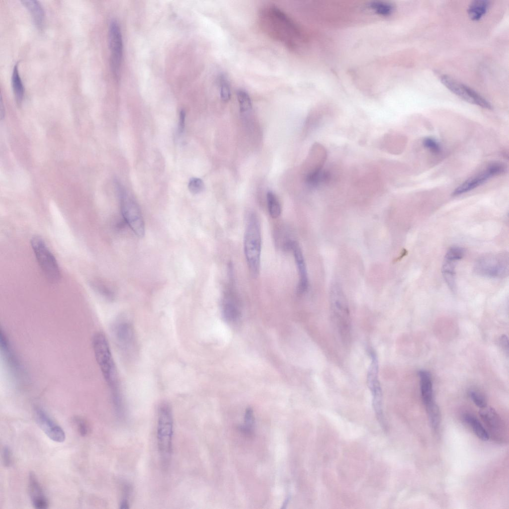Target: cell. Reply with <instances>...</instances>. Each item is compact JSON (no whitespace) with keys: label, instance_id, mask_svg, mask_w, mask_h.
<instances>
[{"label":"cell","instance_id":"6da1fadb","mask_svg":"<svg viewBox=\"0 0 509 509\" xmlns=\"http://www.w3.org/2000/svg\"><path fill=\"white\" fill-rule=\"evenodd\" d=\"M259 16L264 30L286 46L298 50L306 44L307 38L301 27L277 6H265Z\"/></svg>","mask_w":509,"mask_h":509},{"label":"cell","instance_id":"7a4b0ae2","mask_svg":"<svg viewBox=\"0 0 509 509\" xmlns=\"http://www.w3.org/2000/svg\"><path fill=\"white\" fill-rule=\"evenodd\" d=\"M96 362L111 393L113 404L122 402L115 364L107 339L101 332L94 334L92 340Z\"/></svg>","mask_w":509,"mask_h":509},{"label":"cell","instance_id":"3957f363","mask_svg":"<svg viewBox=\"0 0 509 509\" xmlns=\"http://www.w3.org/2000/svg\"><path fill=\"white\" fill-rule=\"evenodd\" d=\"M244 250L250 273L253 278L259 274L261 252L260 222L256 214H250L246 227Z\"/></svg>","mask_w":509,"mask_h":509},{"label":"cell","instance_id":"277c9868","mask_svg":"<svg viewBox=\"0 0 509 509\" xmlns=\"http://www.w3.org/2000/svg\"><path fill=\"white\" fill-rule=\"evenodd\" d=\"M330 307L332 321L341 340L348 343L351 338V318L348 303L341 287L332 286Z\"/></svg>","mask_w":509,"mask_h":509},{"label":"cell","instance_id":"5b68a950","mask_svg":"<svg viewBox=\"0 0 509 509\" xmlns=\"http://www.w3.org/2000/svg\"><path fill=\"white\" fill-rule=\"evenodd\" d=\"M173 430L171 408L167 403H162L158 410L157 434L158 450L165 465L168 463L171 454Z\"/></svg>","mask_w":509,"mask_h":509},{"label":"cell","instance_id":"8992f818","mask_svg":"<svg viewBox=\"0 0 509 509\" xmlns=\"http://www.w3.org/2000/svg\"><path fill=\"white\" fill-rule=\"evenodd\" d=\"M36 260L46 279L51 283H56L61 278L58 262L44 240L39 236H34L30 241Z\"/></svg>","mask_w":509,"mask_h":509},{"label":"cell","instance_id":"52a82bcc","mask_svg":"<svg viewBox=\"0 0 509 509\" xmlns=\"http://www.w3.org/2000/svg\"><path fill=\"white\" fill-rule=\"evenodd\" d=\"M508 254H488L481 256L475 262L474 271L478 275L490 278H504L509 274Z\"/></svg>","mask_w":509,"mask_h":509},{"label":"cell","instance_id":"ba28073f","mask_svg":"<svg viewBox=\"0 0 509 509\" xmlns=\"http://www.w3.org/2000/svg\"><path fill=\"white\" fill-rule=\"evenodd\" d=\"M117 185L122 216L135 234L142 237L145 234V224L140 207L133 197Z\"/></svg>","mask_w":509,"mask_h":509},{"label":"cell","instance_id":"9c48e42d","mask_svg":"<svg viewBox=\"0 0 509 509\" xmlns=\"http://www.w3.org/2000/svg\"><path fill=\"white\" fill-rule=\"evenodd\" d=\"M371 362L367 375V385L372 396L373 406L381 424H383L382 391L378 376V361L375 353L370 351Z\"/></svg>","mask_w":509,"mask_h":509},{"label":"cell","instance_id":"30bf717a","mask_svg":"<svg viewBox=\"0 0 509 509\" xmlns=\"http://www.w3.org/2000/svg\"><path fill=\"white\" fill-rule=\"evenodd\" d=\"M440 81L447 88L464 100L485 109H492L490 103L476 91L451 77L442 75Z\"/></svg>","mask_w":509,"mask_h":509},{"label":"cell","instance_id":"8fae6325","mask_svg":"<svg viewBox=\"0 0 509 509\" xmlns=\"http://www.w3.org/2000/svg\"><path fill=\"white\" fill-rule=\"evenodd\" d=\"M229 267V281L223 293L222 312L226 320L234 322L241 316V303L235 287L233 269L231 266Z\"/></svg>","mask_w":509,"mask_h":509},{"label":"cell","instance_id":"7c38bea8","mask_svg":"<svg viewBox=\"0 0 509 509\" xmlns=\"http://www.w3.org/2000/svg\"><path fill=\"white\" fill-rule=\"evenodd\" d=\"M108 43L111 68L114 75L117 77L123 55V41L120 26L115 20H112L109 23Z\"/></svg>","mask_w":509,"mask_h":509},{"label":"cell","instance_id":"4fadbf2b","mask_svg":"<svg viewBox=\"0 0 509 509\" xmlns=\"http://www.w3.org/2000/svg\"><path fill=\"white\" fill-rule=\"evenodd\" d=\"M505 166L502 164L495 163L488 167L478 175L468 179L456 187L452 192V196H459L470 191L481 185L493 176L505 172Z\"/></svg>","mask_w":509,"mask_h":509},{"label":"cell","instance_id":"5bb4252c","mask_svg":"<svg viewBox=\"0 0 509 509\" xmlns=\"http://www.w3.org/2000/svg\"><path fill=\"white\" fill-rule=\"evenodd\" d=\"M35 415L37 424L49 438L57 442H63L65 441L66 435L63 429L57 424L43 409L36 408Z\"/></svg>","mask_w":509,"mask_h":509},{"label":"cell","instance_id":"9a60e30c","mask_svg":"<svg viewBox=\"0 0 509 509\" xmlns=\"http://www.w3.org/2000/svg\"><path fill=\"white\" fill-rule=\"evenodd\" d=\"M290 250L293 253L299 276L297 292L301 294L307 291L308 287L306 264L301 248L296 241L292 242Z\"/></svg>","mask_w":509,"mask_h":509},{"label":"cell","instance_id":"2e32d148","mask_svg":"<svg viewBox=\"0 0 509 509\" xmlns=\"http://www.w3.org/2000/svg\"><path fill=\"white\" fill-rule=\"evenodd\" d=\"M113 334L122 347L128 348L133 344V330L131 324L128 321L121 319L116 322L113 326Z\"/></svg>","mask_w":509,"mask_h":509},{"label":"cell","instance_id":"e0dca14e","mask_svg":"<svg viewBox=\"0 0 509 509\" xmlns=\"http://www.w3.org/2000/svg\"><path fill=\"white\" fill-rule=\"evenodd\" d=\"M29 494L33 506L37 509H45L48 507V502L35 474L31 472L29 475Z\"/></svg>","mask_w":509,"mask_h":509},{"label":"cell","instance_id":"ac0fdd59","mask_svg":"<svg viewBox=\"0 0 509 509\" xmlns=\"http://www.w3.org/2000/svg\"><path fill=\"white\" fill-rule=\"evenodd\" d=\"M418 374L421 396L426 407L434 402L433 398L431 377L430 373L424 370H420Z\"/></svg>","mask_w":509,"mask_h":509},{"label":"cell","instance_id":"d6986e66","mask_svg":"<svg viewBox=\"0 0 509 509\" xmlns=\"http://www.w3.org/2000/svg\"><path fill=\"white\" fill-rule=\"evenodd\" d=\"M0 346L1 350L5 360L8 366L14 373L17 374L19 372V367L17 359L11 349L10 344L5 333L0 332Z\"/></svg>","mask_w":509,"mask_h":509},{"label":"cell","instance_id":"ffe728a7","mask_svg":"<svg viewBox=\"0 0 509 509\" xmlns=\"http://www.w3.org/2000/svg\"><path fill=\"white\" fill-rule=\"evenodd\" d=\"M21 2L29 11L36 26L42 28L44 23L45 12L40 2L35 0H22Z\"/></svg>","mask_w":509,"mask_h":509},{"label":"cell","instance_id":"44dd1931","mask_svg":"<svg viewBox=\"0 0 509 509\" xmlns=\"http://www.w3.org/2000/svg\"><path fill=\"white\" fill-rule=\"evenodd\" d=\"M490 6L491 2L487 0H473L468 5V15L471 20L479 21L487 13Z\"/></svg>","mask_w":509,"mask_h":509},{"label":"cell","instance_id":"7402d4cb","mask_svg":"<svg viewBox=\"0 0 509 509\" xmlns=\"http://www.w3.org/2000/svg\"><path fill=\"white\" fill-rule=\"evenodd\" d=\"M480 415L484 422L493 432L497 433L501 429V421L496 412L491 408H482Z\"/></svg>","mask_w":509,"mask_h":509},{"label":"cell","instance_id":"603a6c76","mask_svg":"<svg viewBox=\"0 0 509 509\" xmlns=\"http://www.w3.org/2000/svg\"><path fill=\"white\" fill-rule=\"evenodd\" d=\"M11 80L15 99L17 103L20 105L24 95V87L19 73L18 63L13 67Z\"/></svg>","mask_w":509,"mask_h":509},{"label":"cell","instance_id":"cb8c5ba5","mask_svg":"<svg viewBox=\"0 0 509 509\" xmlns=\"http://www.w3.org/2000/svg\"><path fill=\"white\" fill-rule=\"evenodd\" d=\"M455 265L456 261L444 258L441 269L444 279L452 291H455L456 287Z\"/></svg>","mask_w":509,"mask_h":509},{"label":"cell","instance_id":"d4e9b609","mask_svg":"<svg viewBox=\"0 0 509 509\" xmlns=\"http://www.w3.org/2000/svg\"><path fill=\"white\" fill-rule=\"evenodd\" d=\"M463 419L480 439L484 441L489 439L488 432L476 417L470 414H465L463 415Z\"/></svg>","mask_w":509,"mask_h":509},{"label":"cell","instance_id":"484cf974","mask_svg":"<svg viewBox=\"0 0 509 509\" xmlns=\"http://www.w3.org/2000/svg\"><path fill=\"white\" fill-rule=\"evenodd\" d=\"M267 207L269 214L273 219L278 218L281 212V208L279 200L275 194L271 191L267 192L266 195Z\"/></svg>","mask_w":509,"mask_h":509},{"label":"cell","instance_id":"4316f807","mask_svg":"<svg viewBox=\"0 0 509 509\" xmlns=\"http://www.w3.org/2000/svg\"><path fill=\"white\" fill-rule=\"evenodd\" d=\"M237 99L240 111L242 114H248L252 110V102L248 93L243 89L237 91Z\"/></svg>","mask_w":509,"mask_h":509},{"label":"cell","instance_id":"83f0119b","mask_svg":"<svg viewBox=\"0 0 509 509\" xmlns=\"http://www.w3.org/2000/svg\"><path fill=\"white\" fill-rule=\"evenodd\" d=\"M218 82L221 98L223 101L227 102L231 96L229 81L225 75L221 74L218 77Z\"/></svg>","mask_w":509,"mask_h":509},{"label":"cell","instance_id":"f1b7e54d","mask_svg":"<svg viewBox=\"0 0 509 509\" xmlns=\"http://www.w3.org/2000/svg\"><path fill=\"white\" fill-rule=\"evenodd\" d=\"M245 424L239 425L238 428L243 433L251 434L254 431V418L253 411L252 408H248L246 409L245 418Z\"/></svg>","mask_w":509,"mask_h":509},{"label":"cell","instance_id":"f546056e","mask_svg":"<svg viewBox=\"0 0 509 509\" xmlns=\"http://www.w3.org/2000/svg\"><path fill=\"white\" fill-rule=\"evenodd\" d=\"M425 408L431 426L434 430H436L439 427L440 419L438 407L434 402Z\"/></svg>","mask_w":509,"mask_h":509},{"label":"cell","instance_id":"4dcf8cb0","mask_svg":"<svg viewBox=\"0 0 509 509\" xmlns=\"http://www.w3.org/2000/svg\"><path fill=\"white\" fill-rule=\"evenodd\" d=\"M464 250L460 247L453 246L450 247L447 251L445 258L457 261L461 259L464 255Z\"/></svg>","mask_w":509,"mask_h":509},{"label":"cell","instance_id":"1f68e13d","mask_svg":"<svg viewBox=\"0 0 509 509\" xmlns=\"http://www.w3.org/2000/svg\"><path fill=\"white\" fill-rule=\"evenodd\" d=\"M188 187L191 193L197 194L203 191L204 189V184L201 179L192 177L189 181Z\"/></svg>","mask_w":509,"mask_h":509},{"label":"cell","instance_id":"d6a6232c","mask_svg":"<svg viewBox=\"0 0 509 509\" xmlns=\"http://www.w3.org/2000/svg\"><path fill=\"white\" fill-rule=\"evenodd\" d=\"M469 396L474 404L481 409L487 407V402L485 397L480 393L475 391H470Z\"/></svg>","mask_w":509,"mask_h":509},{"label":"cell","instance_id":"836d02e7","mask_svg":"<svg viewBox=\"0 0 509 509\" xmlns=\"http://www.w3.org/2000/svg\"><path fill=\"white\" fill-rule=\"evenodd\" d=\"M424 146L434 153H438L441 151V147L438 143L434 139L427 137L423 140Z\"/></svg>","mask_w":509,"mask_h":509},{"label":"cell","instance_id":"e575fe53","mask_svg":"<svg viewBox=\"0 0 509 509\" xmlns=\"http://www.w3.org/2000/svg\"><path fill=\"white\" fill-rule=\"evenodd\" d=\"M2 459L5 466H10L11 463V453L10 449L7 446H4L2 449Z\"/></svg>","mask_w":509,"mask_h":509},{"label":"cell","instance_id":"d590c367","mask_svg":"<svg viewBox=\"0 0 509 509\" xmlns=\"http://www.w3.org/2000/svg\"><path fill=\"white\" fill-rule=\"evenodd\" d=\"M92 286L94 287L97 291L100 293L101 295H104L105 297L109 298L112 297V294L111 292L106 288L103 287V286L102 284L93 282L92 283Z\"/></svg>","mask_w":509,"mask_h":509},{"label":"cell","instance_id":"8d00e7d4","mask_svg":"<svg viewBox=\"0 0 509 509\" xmlns=\"http://www.w3.org/2000/svg\"><path fill=\"white\" fill-rule=\"evenodd\" d=\"M185 113L183 110H180L179 115V122L178 125V133L181 135L184 131L185 126Z\"/></svg>","mask_w":509,"mask_h":509},{"label":"cell","instance_id":"74e56055","mask_svg":"<svg viewBox=\"0 0 509 509\" xmlns=\"http://www.w3.org/2000/svg\"><path fill=\"white\" fill-rule=\"evenodd\" d=\"M77 422L79 432L82 436L85 435L87 432V428L86 424L82 419H78Z\"/></svg>","mask_w":509,"mask_h":509},{"label":"cell","instance_id":"f35d334b","mask_svg":"<svg viewBox=\"0 0 509 509\" xmlns=\"http://www.w3.org/2000/svg\"><path fill=\"white\" fill-rule=\"evenodd\" d=\"M500 344L502 346V348L507 353L509 352V341L507 336L505 335H503L501 336L500 339Z\"/></svg>","mask_w":509,"mask_h":509},{"label":"cell","instance_id":"ab89813d","mask_svg":"<svg viewBox=\"0 0 509 509\" xmlns=\"http://www.w3.org/2000/svg\"><path fill=\"white\" fill-rule=\"evenodd\" d=\"M0 119H2L3 118L4 116V106H3V104L2 98L1 95L0 96Z\"/></svg>","mask_w":509,"mask_h":509}]
</instances>
